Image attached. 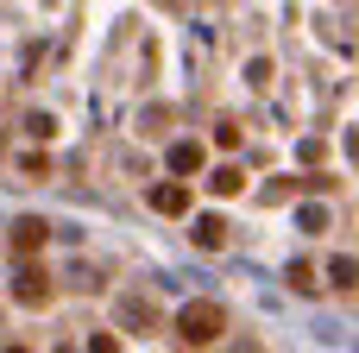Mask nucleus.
<instances>
[{"label":"nucleus","instance_id":"obj_1","mask_svg":"<svg viewBox=\"0 0 359 353\" xmlns=\"http://www.w3.org/2000/svg\"><path fill=\"white\" fill-rule=\"evenodd\" d=\"M227 335V309L221 303H183L177 309V341L183 347H208V341H221Z\"/></svg>","mask_w":359,"mask_h":353},{"label":"nucleus","instance_id":"obj_2","mask_svg":"<svg viewBox=\"0 0 359 353\" xmlns=\"http://www.w3.org/2000/svg\"><path fill=\"white\" fill-rule=\"evenodd\" d=\"M13 297H19V303H50V278H44L38 265H19V278H13Z\"/></svg>","mask_w":359,"mask_h":353},{"label":"nucleus","instance_id":"obj_3","mask_svg":"<svg viewBox=\"0 0 359 353\" xmlns=\"http://www.w3.org/2000/svg\"><path fill=\"white\" fill-rule=\"evenodd\" d=\"M151 208L158 215H189V183H158L151 189Z\"/></svg>","mask_w":359,"mask_h":353},{"label":"nucleus","instance_id":"obj_4","mask_svg":"<svg viewBox=\"0 0 359 353\" xmlns=\"http://www.w3.org/2000/svg\"><path fill=\"white\" fill-rule=\"evenodd\" d=\"M44 240H50V227H44V221H32V215H25V221H13V246H19V253H38Z\"/></svg>","mask_w":359,"mask_h":353},{"label":"nucleus","instance_id":"obj_5","mask_svg":"<svg viewBox=\"0 0 359 353\" xmlns=\"http://www.w3.org/2000/svg\"><path fill=\"white\" fill-rule=\"evenodd\" d=\"M170 171H177V177H196V171H202V145H189V139L170 145Z\"/></svg>","mask_w":359,"mask_h":353},{"label":"nucleus","instance_id":"obj_6","mask_svg":"<svg viewBox=\"0 0 359 353\" xmlns=\"http://www.w3.org/2000/svg\"><path fill=\"white\" fill-rule=\"evenodd\" d=\"M221 240H227V221L221 215H202L196 221V246H221Z\"/></svg>","mask_w":359,"mask_h":353},{"label":"nucleus","instance_id":"obj_7","mask_svg":"<svg viewBox=\"0 0 359 353\" xmlns=\"http://www.w3.org/2000/svg\"><path fill=\"white\" fill-rule=\"evenodd\" d=\"M240 189H246V171L221 164V171H215V196H240Z\"/></svg>","mask_w":359,"mask_h":353},{"label":"nucleus","instance_id":"obj_8","mask_svg":"<svg viewBox=\"0 0 359 353\" xmlns=\"http://www.w3.org/2000/svg\"><path fill=\"white\" fill-rule=\"evenodd\" d=\"M328 278H334V291H353V259H347V253L328 259Z\"/></svg>","mask_w":359,"mask_h":353},{"label":"nucleus","instance_id":"obj_9","mask_svg":"<svg viewBox=\"0 0 359 353\" xmlns=\"http://www.w3.org/2000/svg\"><path fill=\"white\" fill-rule=\"evenodd\" d=\"M88 353H120V341H114V335H95V341H88Z\"/></svg>","mask_w":359,"mask_h":353},{"label":"nucleus","instance_id":"obj_10","mask_svg":"<svg viewBox=\"0 0 359 353\" xmlns=\"http://www.w3.org/2000/svg\"><path fill=\"white\" fill-rule=\"evenodd\" d=\"M13 353H25V347H13Z\"/></svg>","mask_w":359,"mask_h":353}]
</instances>
